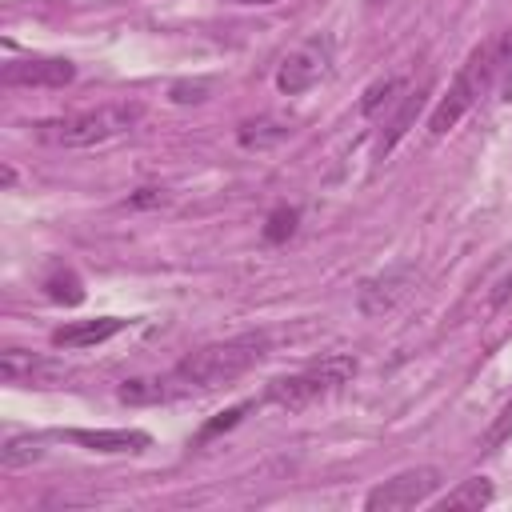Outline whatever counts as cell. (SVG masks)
<instances>
[{
    "label": "cell",
    "instance_id": "obj_3",
    "mask_svg": "<svg viewBox=\"0 0 512 512\" xmlns=\"http://www.w3.org/2000/svg\"><path fill=\"white\" fill-rule=\"evenodd\" d=\"M140 120H144L140 100H116V104H100V108H88V112L36 120L32 136L40 144H52V148H92V144H104V140H116V136L132 132Z\"/></svg>",
    "mask_w": 512,
    "mask_h": 512
},
{
    "label": "cell",
    "instance_id": "obj_22",
    "mask_svg": "<svg viewBox=\"0 0 512 512\" xmlns=\"http://www.w3.org/2000/svg\"><path fill=\"white\" fill-rule=\"evenodd\" d=\"M0 180H4V188H12V184H16V172H12L8 164H4V172H0Z\"/></svg>",
    "mask_w": 512,
    "mask_h": 512
},
{
    "label": "cell",
    "instance_id": "obj_18",
    "mask_svg": "<svg viewBox=\"0 0 512 512\" xmlns=\"http://www.w3.org/2000/svg\"><path fill=\"white\" fill-rule=\"evenodd\" d=\"M400 88H404V80H400V76H392V80H384V84H372V88L364 92V104H360V108H364V112H376V108H380V104H388V100H392V92H400Z\"/></svg>",
    "mask_w": 512,
    "mask_h": 512
},
{
    "label": "cell",
    "instance_id": "obj_4",
    "mask_svg": "<svg viewBox=\"0 0 512 512\" xmlns=\"http://www.w3.org/2000/svg\"><path fill=\"white\" fill-rule=\"evenodd\" d=\"M352 376H356V356H324V360H316L300 372L268 380L264 396L280 408H308V404L324 400L328 392H336L340 384H348Z\"/></svg>",
    "mask_w": 512,
    "mask_h": 512
},
{
    "label": "cell",
    "instance_id": "obj_17",
    "mask_svg": "<svg viewBox=\"0 0 512 512\" xmlns=\"http://www.w3.org/2000/svg\"><path fill=\"white\" fill-rule=\"evenodd\" d=\"M512 440V400L500 408V416L488 424V432H484V440H480V448L484 452H496L500 444H508Z\"/></svg>",
    "mask_w": 512,
    "mask_h": 512
},
{
    "label": "cell",
    "instance_id": "obj_11",
    "mask_svg": "<svg viewBox=\"0 0 512 512\" xmlns=\"http://www.w3.org/2000/svg\"><path fill=\"white\" fill-rule=\"evenodd\" d=\"M128 320L120 316H96V320H72V324H60L52 332V348H92V344H104L112 340Z\"/></svg>",
    "mask_w": 512,
    "mask_h": 512
},
{
    "label": "cell",
    "instance_id": "obj_2",
    "mask_svg": "<svg viewBox=\"0 0 512 512\" xmlns=\"http://www.w3.org/2000/svg\"><path fill=\"white\" fill-rule=\"evenodd\" d=\"M508 64H512V28H508L504 36L480 44V48L464 60V68L456 72V80L448 84V92H444L440 104L432 108V116H428V132H432V136H444L448 128H456L460 116L484 96V88H488Z\"/></svg>",
    "mask_w": 512,
    "mask_h": 512
},
{
    "label": "cell",
    "instance_id": "obj_23",
    "mask_svg": "<svg viewBox=\"0 0 512 512\" xmlns=\"http://www.w3.org/2000/svg\"><path fill=\"white\" fill-rule=\"evenodd\" d=\"M236 4H276V0H236Z\"/></svg>",
    "mask_w": 512,
    "mask_h": 512
},
{
    "label": "cell",
    "instance_id": "obj_20",
    "mask_svg": "<svg viewBox=\"0 0 512 512\" xmlns=\"http://www.w3.org/2000/svg\"><path fill=\"white\" fill-rule=\"evenodd\" d=\"M164 200H168L164 188H140V192L132 196V204H140V208H144V204H164Z\"/></svg>",
    "mask_w": 512,
    "mask_h": 512
},
{
    "label": "cell",
    "instance_id": "obj_7",
    "mask_svg": "<svg viewBox=\"0 0 512 512\" xmlns=\"http://www.w3.org/2000/svg\"><path fill=\"white\" fill-rule=\"evenodd\" d=\"M412 288H416V264H408V260L404 264H392V268L368 276L356 288V308L364 316H388V312H396L412 296Z\"/></svg>",
    "mask_w": 512,
    "mask_h": 512
},
{
    "label": "cell",
    "instance_id": "obj_24",
    "mask_svg": "<svg viewBox=\"0 0 512 512\" xmlns=\"http://www.w3.org/2000/svg\"><path fill=\"white\" fill-rule=\"evenodd\" d=\"M368 4H388V0H368Z\"/></svg>",
    "mask_w": 512,
    "mask_h": 512
},
{
    "label": "cell",
    "instance_id": "obj_13",
    "mask_svg": "<svg viewBox=\"0 0 512 512\" xmlns=\"http://www.w3.org/2000/svg\"><path fill=\"white\" fill-rule=\"evenodd\" d=\"M40 288H44V296L56 300V304H80V300H84V280H80L76 268H68V264H52V268L44 272Z\"/></svg>",
    "mask_w": 512,
    "mask_h": 512
},
{
    "label": "cell",
    "instance_id": "obj_8",
    "mask_svg": "<svg viewBox=\"0 0 512 512\" xmlns=\"http://www.w3.org/2000/svg\"><path fill=\"white\" fill-rule=\"evenodd\" d=\"M76 80V64L64 56H24L0 68L4 88H64Z\"/></svg>",
    "mask_w": 512,
    "mask_h": 512
},
{
    "label": "cell",
    "instance_id": "obj_1",
    "mask_svg": "<svg viewBox=\"0 0 512 512\" xmlns=\"http://www.w3.org/2000/svg\"><path fill=\"white\" fill-rule=\"evenodd\" d=\"M264 356H268V336L264 332H240V336H228V340H212V344L192 348L168 372V380H172L176 396L180 392H192V388H216V384H228V380L244 376Z\"/></svg>",
    "mask_w": 512,
    "mask_h": 512
},
{
    "label": "cell",
    "instance_id": "obj_9",
    "mask_svg": "<svg viewBox=\"0 0 512 512\" xmlns=\"http://www.w3.org/2000/svg\"><path fill=\"white\" fill-rule=\"evenodd\" d=\"M0 376L4 384H24V388H52L60 376V364L48 356H32L24 348H4L0 352Z\"/></svg>",
    "mask_w": 512,
    "mask_h": 512
},
{
    "label": "cell",
    "instance_id": "obj_19",
    "mask_svg": "<svg viewBox=\"0 0 512 512\" xmlns=\"http://www.w3.org/2000/svg\"><path fill=\"white\" fill-rule=\"evenodd\" d=\"M248 408H252V400H244V404H236V408H228V412H220V416H216L212 424H204V428H200V440H212L216 432H224V428H232V424H240V416H244Z\"/></svg>",
    "mask_w": 512,
    "mask_h": 512
},
{
    "label": "cell",
    "instance_id": "obj_6",
    "mask_svg": "<svg viewBox=\"0 0 512 512\" xmlns=\"http://www.w3.org/2000/svg\"><path fill=\"white\" fill-rule=\"evenodd\" d=\"M440 484V468L432 464H420V468H404L396 476H388L384 484H376L368 496H364V508L368 512H404V508H416L424 504Z\"/></svg>",
    "mask_w": 512,
    "mask_h": 512
},
{
    "label": "cell",
    "instance_id": "obj_16",
    "mask_svg": "<svg viewBox=\"0 0 512 512\" xmlns=\"http://www.w3.org/2000/svg\"><path fill=\"white\" fill-rule=\"evenodd\" d=\"M296 220H300V212H296V208H288V204L272 208V212H268V220H264V240H268V244H284V240L296 232Z\"/></svg>",
    "mask_w": 512,
    "mask_h": 512
},
{
    "label": "cell",
    "instance_id": "obj_10",
    "mask_svg": "<svg viewBox=\"0 0 512 512\" xmlns=\"http://www.w3.org/2000/svg\"><path fill=\"white\" fill-rule=\"evenodd\" d=\"M60 436L88 448V452H112V456L116 452H144L152 444V436L140 428H68Z\"/></svg>",
    "mask_w": 512,
    "mask_h": 512
},
{
    "label": "cell",
    "instance_id": "obj_14",
    "mask_svg": "<svg viewBox=\"0 0 512 512\" xmlns=\"http://www.w3.org/2000/svg\"><path fill=\"white\" fill-rule=\"evenodd\" d=\"M416 112H420V92H408V96H404V104L396 108V116L384 124L388 132H384V136H380V144H376V152H380V156H388V152L396 148V140H400V136L408 132V124L416 120Z\"/></svg>",
    "mask_w": 512,
    "mask_h": 512
},
{
    "label": "cell",
    "instance_id": "obj_5",
    "mask_svg": "<svg viewBox=\"0 0 512 512\" xmlns=\"http://www.w3.org/2000/svg\"><path fill=\"white\" fill-rule=\"evenodd\" d=\"M332 72V36H312L300 48H292L276 68V88L284 96H300L316 88Z\"/></svg>",
    "mask_w": 512,
    "mask_h": 512
},
{
    "label": "cell",
    "instance_id": "obj_15",
    "mask_svg": "<svg viewBox=\"0 0 512 512\" xmlns=\"http://www.w3.org/2000/svg\"><path fill=\"white\" fill-rule=\"evenodd\" d=\"M40 456H44V448H40L36 436H8L4 448H0V464L4 468H20V464H32Z\"/></svg>",
    "mask_w": 512,
    "mask_h": 512
},
{
    "label": "cell",
    "instance_id": "obj_12",
    "mask_svg": "<svg viewBox=\"0 0 512 512\" xmlns=\"http://www.w3.org/2000/svg\"><path fill=\"white\" fill-rule=\"evenodd\" d=\"M492 480H484V476H468V480H460L448 496H440L436 500V508L440 512H464V508H472V512H480V508H488L492 504Z\"/></svg>",
    "mask_w": 512,
    "mask_h": 512
},
{
    "label": "cell",
    "instance_id": "obj_21",
    "mask_svg": "<svg viewBox=\"0 0 512 512\" xmlns=\"http://www.w3.org/2000/svg\"><path fill=\"white\" fill-rule=\"evenodd\" d=\"M500 96H504V100H512V64L500 72Z\"/></svg>",
    "mask_w": 512,
    "mask_h": 512
}]
</instances>
